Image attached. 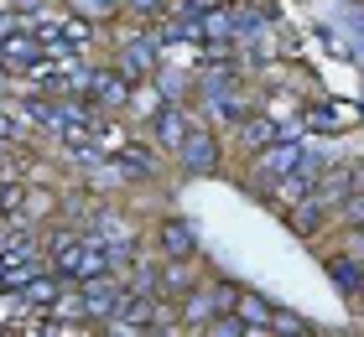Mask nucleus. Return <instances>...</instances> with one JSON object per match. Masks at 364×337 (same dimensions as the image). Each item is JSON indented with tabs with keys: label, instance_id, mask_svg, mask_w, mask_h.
I'll use <instances>...</instances> for the list:
<instances>
[{
	"label": "nucleus",
	"instance_id": "f257e3e1",
	"mask_svg": "<svg viewBox=\"0 0 364 337\" xmlns=\"http://www.w3.org/2000/svg\"><path fill=\"white\" fill-rule=\"evenodd\" d=\"M235 291L240 285H229V280H198L188 296H182V327H203L208 316H219V311H235Z\"/></svg>",
	"mask_w": 364,
	"mask_h": 337
},
{
	"label": "nucleus",
	"instance_id": "f03ea898",
	"mask_svg": "<svg viewBox=\"0 0 364 337\" xmlns=\"http://www.w3.org/2000/svg\"><path fill=\"white\" fill-rule=\"evenodd\" d=\"M302 161H307V145L291 140V135H281V140H271L266 150H255V187H260V197L271 192V182H281L287 172H296Z\"/></svg>",
	"mask_w": 364,
	"mask_h": 337
},
{
	"label": "nucleus",
	"instance_id": "7ed1b4c3",
	"mask_svg": "<svg viewBox=\"0 0 364 337\" xmlns=\"http://www.w3.org/2000/svg\"><path fill=\"white\" fill-rule=\"evenodd\" d=\"M78 296H84V316L89 322H109V316L125 306L130 285L120 275H99V280H78Z\"/></svg>",
	"mask_w": 364,
	"mask_h": 337
},
{
	"label": "nucleus",
	"instance_id": "20e7f679",
	"mask_svg": "<svg viewBox=\"0 0 364 337\" xmlns=\"http://www.w3.org/2000/svg\"><path fill=\"white\" fill-rule=\"evenodd\" d=\"M177 156H182V166H188L193 177H213V172H219V135H213V130L193 114L188 140L177 145Z\"/></svg>",
	"mask_w": 364,
	"mask_h": 337
},
{
	"label": "nucleus",
	"instance_id": "39448f33",
	"mask_svg": "<svg viewBox=\"0 0 364 337\" xmlns=\"http://www.w3.org/2000/svg\"><path fill=\"white\" fill-rule=\"evenodd\" d=\"M130 89H136V78H130L125 67H99V73L84 78V99L94 109H125L130 104Z\"/></svg>",
	"mask_w": 364,
	"mask_h": 337
},
{
	"label": "nucleus",
	"instance_id": "423d86ee",
	"mask_svg": "<svg viewBox=\"0 0 364 337\" xmlns=\"http://www.w3.org/2000/svg\"><path fill=\"white\" fill-rule=\"evenodd\" d=\"M151 135H156V145L161 150H177L182 140H188V125H193V104H177V99H167V104H161L151 120Z\"/></svg>",
	"mask_w": 364,
	"mask_h": 337
},
{
	"label": "nucleus",
	"instance_id": "0eeeda50",
	"mask_svg": "<svg viewBox=\"0 0 364 337\" xmlns=\"http://www.w3.org/2000/svg\"><path fill=\"white\" fill-rule=\"evenodd\" d=\"M114 166L125 172V182H156L161 177V150L156 145H141V140H120Z\"/></svg>",
	"mask_w": 364,
	"mask_h": 337
},
{
	"label": "nucleus",
	"instance_id": "6e6552de",
	"mask_svg": "<svg viewBox=\"0 0 364 337\" xmlns=\"http://www.w3.org/2000/svg\"><path fill=\"white\" fill-rule=\"evenodd\" d=\"M156 244L167 260H198V228L188 218H161L156 223Z\"/></svg>",
	"mask_w": 364,
	"mask_h": 337
},
{
	"label": "nucleus",
	"instance_id": "1a4fd4ad",
	"mask_svg": "<svg viewBox=\"0 0 364 337\" xmlns=\"http://www.w3.org/2000/svg\"><path fill=\"white\" fill-rule=\"evenodd\" d=\"M114 67H125L130 78H151L156 73V37H146V31H141V37H130Z\"/></svg>",
	"mask_w": 364,
	"mask_h": 337
},
{
	"label": "nucleus",
	"instance_id": "9d476101",
	"mask_svg": "<svg viewBox=\"0 0 364 337\" xmlns=\"http://www.w3.org/2000/svg\"><path fill=\"white\" fill-rule=\"evenodd\" d=\"M235 316H240V322L250 327V332H266V327H271V316H276V306H271V301L260 296V291H235Z\"/></svg>",
	"mask_w": 364,
	"mask_h": 337
},
{
	"label": "nucleus",
	"instance_id": "9b49d317",
	"mask_svg": "<svg viewBox=\"0 0 364 337\" xmlns=\"http://www.w3.org/2000/svg\"><path fill=\"white\" fill-rule=\"evenodd\" d=\"M198 285V270H193V260H167L156 270V291L161 296H188Z\"/></svg>",
	"mask_w": 364,
	"mask_h": 337
},
{
	"label": "nucleus",
	"instance_id": "f8f14e48",
	"mask_svg": "<svg viewBox=\"0 0 364 337\" xmlns=\"http://www.w3.org/2000/svg\"><path fill=\"white\" fill-rule=\"evenodd\" d=\"M240 130H245V145H250V156H255V150H266L271 140H281V135H291L287 125L266 120V114H245V120H240Z\"/></svg>",
	"mask_w": 364,
	"mask_h": 337
},
{
	"label": "nucleus",
	"instance_id": "ddd939ff",
	"mask_svg": "<svg viewBox=\"0 0 364 337\" xmlns=\"http://www.w3.org/2000/svg\"><path fill=\"white\" fill-rule=\"evenodd\" d=\"M328 275H333V285H338L343 296H354V285H359V249H354L349 260L333 255V260H328Z\"/></svg>",
	"mask_w": 364,
	"mask_h": 337
},
{
	"label": "nucleus",
	"instance_id": "4468645a",
	"mask_svg": "<svg viewBox=\"0 0 364 337\" xmlns=\"http://www.w3.org/2000/svg\"><path fill=\"white\" fill-rule=\"evenodd\" d=\"M73 16H84V21H109V16H120L125 6L120 0H63Z\"/></svg>",
	"mask_w": 364,
	"mask_h": 337
},
{
	"label": "nucleus",
	"instance_id": "2eb2a0df",
	"mask_svg": "<svg viewBox=\"0 0 364 337\" xmlns=\"http://www.w3.org/2000/svg\"><path fill=\"white\" fill-rule=\"evenodd\" d=\"M266 332H271V337H302V332H312V327H307V322H302L296 311H276Z\"/></svg>",
	"mask_w": 364,
	"mask_h": 337
},
{
	"label": "nucleus",
	"instance_id": "dca6fc26",
	"mask_svg": "<svg viewBox=\"0 0 364 337\" xmlns=\"http://www.w3.org/2000/svg\"><path fill=\"white\" fill-rule=\"evenodd\" d=\"M338 218H343L349 228H364V192H354V187H349V197L338 202Z\"/></svg>",
	"mask_w": 364,
	"mask_h": 337
},
{
	"label": "nucleus",
	"instance_id": "f3484780",
	"mask_svg": "<svg viewBox=\"0 0 364 337\" xmlns=\"http://www.w3.org/2000/svg\"><path fill=\"white\" fill-rule=\"evenodd\" d=\"M120 6H125V11H136L141 21H156V16L167 11V0H120Z\"/></svg>",
	"mask_w": 364,
	"mask_h": 337
},
{
	"label": "nucleus",
	"instance_id": "a211bd4d",
	"mask_svg": "<svg viewBox=\"0 0 364 337\" xmlns=\"http://www.w3.org/2000/svg\"><path fill=\"white\" fill-rule=\"evenodd\" d=\"M21 26H26V11H0V37H11Z\"/></svg>",
	"mask_w": 364,
	"mask_h": 337
},
{
	"label": "nucleus",
	"instance_id": "6ab92c4d",
	"mask_svg": "<svg viewBox=\"0 0 364 337\" xmlns=\"http://www.w3.org/2000/svg\"><path fill=\"white\" fill-rule=\"evenodd\" d=\"M11 140H21V125H16L11 114L0 109V145H11Z\"/></svg>",
	"mask_w": 364,
	"mask_h": 337
},
{
	"label": "nucleus",
	"instance_id": "aec40b11",
	"mask_svg": "<svg viewBox=\"0 0 364 337\" xmlns=\"http://www.w3.org/2000/svg\"><path fill=\"white\" fill-rule=\"evenodd\" d=\"M349 187H354V192H364V161H359V166H349Z\"/></svg>",
	"mask_w": 364,
	"mask_h": 337
}]
</instances>
